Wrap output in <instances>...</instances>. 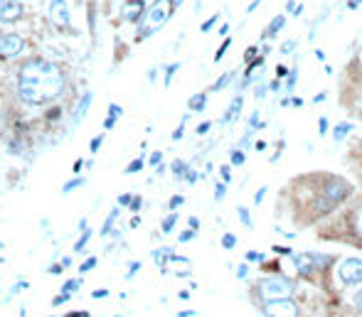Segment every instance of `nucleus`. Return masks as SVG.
Returning <instances> with one entry per match:
<instances>
[{
    "label": "nucleus",
    "mask_w": 362,
    "mask_h": 317,
    "mask_svg": "<svg viewBox=\"0 0 362 317\" xmlns=\"http://www.w3.org/2000/svg\"><path fill=\"white\" fill-rule=\"evenodd\" d=\"M67 89V79L62 69L54 62L42 60V57H33L17 71V96L22 103L30 106H40L60 98Z\"/></svg>",
    "instance_id": "obj_1"
},
{
    "label": "nucleus",
    "mask_w": 362,
    "mask_h": 317,
    "mask_svg": "<svg viewBox=\"0 0 362 317\" xmlns=\"http://www.w3.org/2000/svg\"><path fill=\"white\" fill-rule=\"evenodd\" d=\"M175 6L173 0H153V6L146 8L141 17V27H138V40H146L151 35H156L161 27L168 25V20L173 17Z\"/></svg>",
    "instance_id": "obj_2"
},
{
    "label": "nucleus",
    "mask_w": 362,
    "mask_h": 317,
    "mask_svg": "<svg viewBox=\"0 0 362 317\" xmlns=\"http://www.w3.org/2000/svg\"><path fill=\"white\" fill-rule=\"evenodd\" d=\"M296 291V283L286 275H269L259 280V295L264 300H279V298H291Z\"/></svg>",
    "instance_id": "obj_3"
},
{
    "label": "nucleus",
    "mask_w": 362,
    "mask_h": 317,
    "mask_svg": "<svg viewBox=\"0 0 362 317\" xmlns=\"http://www.w3.org/2000/svg\"><path fill=\"white\" fill-rule=\"evenodd\" d=\"M49 20L60 33H72V15L67 0H49Z\"/></svg>",
    "instance_id": "obj_4"
},
{
    "label": "nucleus",
    "mask_w": 362,
    "mask_h": 317,
    "mask_svg": "<svg viewBox=\"0 0 362 317\" xmlns=\"http://www.w3.org/2000/svg\"><path fill=\"white\" fill-rule=\"evenodd\" d=\"M266 317H298V305L293 298H279V300H264Z\"/></svg>",
    "instance_id": "obj_5"
},
{
    "label": "nucleus",
    "mask_w": 362,
    "mask_h": 317,
    "mask_svg": "<svg viewBox=\"0 0 362 317\" xmlns=\"http://www.w3.org/2000/svg\"><path fill=\"white\" fill-rule=\"evenodd\" d=\"M25 49V40L17 33H3L0 35V60H15L17 54Z\"/></svg>",
    "instance_id": "obj_6"
},
{
    "label": "nucleus",
    "mask_w": 362,
    "mask_h": 317,
    "mask_svg": "<svg viewBox=\"0 0 362 317\" xmlns=\"http://www.w3.org/2000/svg\"><path fill=\"white\" fill-rule=\"evenodd\" d=\"M340 280L345 285L362 283V261L360 258H345L340 264Z\"/></svg>",
    "instance_id": "obj_7"
},
{
    "label": "nucleus",
    "mask_w": 362,
    "mask_h": 317,
    "mask_svg": "<svg viewBox=\"0 0 362 317\" xmlns=\"http://www.w3.org/2000/svg\"><path fill=\"white\" fill-rule=\"evenodd\" d=\"M25 15V6L20 0H0V22L3 25H13V22H20Z\"/></svg>",
    "instance_id": "obj_8"
},
{
    "label": "nucleus",
    "mask_w": 362,
    "mask_h": 317,
    "mask_svg": "<svg viewBox=\"0 0 362 317\" xmlns=\"http://www.w3.org/2000/svg\"><path fill=\"white\" fill-rule=\"evenodd\" d=\"M350 194V185L345 182V180H338V178H330L328 182H325L323 187V197L330 199L333 205H338V202H343V199Z\"/></svg>",
    "instance_id": "obj_9"
},
{
    "label": "nucleus",
    "mask_w": 362,
    "mask_h": 317,
    "mask_svg": "<svg viewBox=\"0 0 362 317\" xmlns=\"http://www.w3.org/2000/svg\"><path fill=\"white\" fill-rule=\"evenodd\" d=\"M146 0H126L121 6V20L124 22H141L143 12H146Z\"/></svg>",
    "instance_id": "obj_10"
},
{
    "label": "nucleus",
    "mask_w": 362,
    "mask_h": 317,
    "mask_svg": "<svg viewBox=\"0 0 362 317\" xmlns=\"http://www.w3.org/2000/svg\"><path fill=\"white\" fill-rule=\"evenodd\" d=\"M296 268H298V273L303 275V278H313V271H315V253H298L296 258Z\"/></svg>",
    "instance_id": "obj_11"
},
{
    "label": "nucleus",
    "mask_w": 362,
    "mask_h": 317,
    "mask_svg": "<svg viewBox=\"0 0 362 317\" xmlns=\"http://www.w3.org/2000/svg\"><path fill=\"white\" fill-rule=\"evenodd\" d=\"M92 94H84V98L79 101V106H76V111H74V119H72V126H79V121L87 116V111H89V103H92Z\"/></svg>",
    "instance_id": "obj_12"
},
{
    "label": "nucleus",
    "mask_w": 362,
    "mask_h": 317,
    "mask_svg": "<svg viewBox=\"0 0 362 317\" xmlns=\"http://www.w3.org/2000/svg\"><path fill=\"white\" fill-rule=\"evenodd\" d=\"M121 106H116V103H111V106H108V116H106V121H104V128L106 130H111L114 128V123H116V119H121Z\"/></svg>",
    "instance_id": "obj_13"
},
{
    "label": "nucleus",
    "mask_w": 362,
    "mask_h": 317,
    "mask_svg": "<svg viewBox=\"0 0 362 317\" xmlns=\"http://www.w3.org/2000/svg\"><path fill=\"white\" fill-rule=\"evenodd\" d=\"M283 22H286V17L283 15H276L274 20H271V25L266 27V33H264V37H274V35H279L281 33V27H283Z\"/></svg>",
    "instance_id": "obj_14"
},
{
    "label": "nucleus",
    "mask_w": 362,
    "mask_h": 317,
    "mask_svg": "<svg viewBox=\"0 0 362 317\" xmlns=\"http://www.w3.org/2000/svg\"><path fill=\"white\" fill-rule=\"evenodd\" d=\"M205 103H207V94H195V96H190L188 106L190 111H205Z\"/></svg>",
    "instance_id": "obj_15"
},
{
    "label": "nucleus",
    "mask_w": 362,
    "mask_h": 317,
    "mask_svg": "<svg viewBox=\"0 0 362 317\" xmlns=\"http://www.w3.org/2000/svg\"><path fill=\"white\" fill-rule=\"evenodd\" d=\"M350 133H352V126L350 123H340V126H336V130H333V138H336L338 143H343V140H345Z\"/></svg>",
    "instance_id": "obj_16"
},
{
    "label": "nucleus",
    "mask_w": 362,
    "mask_h": 317,
    "mask_svg": "<svg viewBox=\"0 0 362 317\" xmlns=\"http://www.w3.org/2000/svg\"><path fill=\"white\" fill-rule=\"evenodd\" d=\"M242 96H237V98H234V101H232V108H229V111H227V116H224V121H237V116H239V113H242Z\"/></svg>",
    "instance_id": "obj_17"
},
{
    "label": "nucleus",
    "mask_w": 362,
    "mask_h": 317,
    "mask_svg": "<svg viewBox=\"0 0 362 317\" xmlns=\"http://www.w3.org/2000/svg\"><path fill=\"white\" fill-rule=\"evenodd\" d=\"M232 79H234V71H227V74H222L220 79L215 81V86H212V92H222V89H224L227 84H232Z\"/></svg>",
    "instance_id": "obj_18"
},
{
    "label": "nucleus",
    "mask_w": 362,
    "mask_h": 317,
    "mask_svg": "<svg viewBox=\"0 0 362 317\" xmlns=\"http://www.w3.org/2000/svg\"><path fill=\"white\" fill-rule=\"evenodd\" d=\"M237 214H239V219H242V224L247 226V229L254 226V221H252V214L247 212V207H237Z\"/></svg>",
    "instance_id": "obj_19"
},
{
    "label": "nucleus",
    "mask_w": 362,
    "mask_h": 317,
    "mask_svg": "<svg viewBox=\"0 0 362 317\" xmlns=\"http://www.w3.org/2000/svg\"><path fill=\"white\" fill-rule=\"evenodd\" d=\"M79 288H81V278H72V280H67V283H65L62 293H69V295H72V293L79 291Z\"/></svg>",
    "instance_id": "obj_20"
},
{
    "label": "nucleus",
    "mask_w": 362,
    "mask_h": 317,
    "mask_svg": "<svg viewBox=\"0 0 362 317\" xmlns=\"http://www.w3.org/2000/svg\"><path fill=\"white\" fill-rule=\"evenodd\" d=\"M185 172H188V162L175 160L173 162V175H175V178H185Z\"/></svg>",
    "instance_id": "obj_21"
},
{
    "label": "nucleus",
    "mask_w": 362,
    "mask_h": 317,
    "mask_svg": "<svg viewBox=\"0 0 362 317\" xmlns=\"http://www.w3.org/2000/svg\"><path fill=\"white\" fill-rule=\"evenodd\" d=\"M116 216H119V209H114V212H111V214H108L106 226H104V229H101V234H104V237H106V234L111 232V229H114V221H116Z\"/></svg>",
    "instance_id": "obj_22"
},
{
    "label": "nucleus",
    "mask_w": 362,
    "mask_h": 317,
    "mask_svg": "<svg viewBox=\"0 0 362 317\" xmlns=\"http://www.w3.org/2000/svg\"><path fill=\"white\" fill-rule=\"evenodd\" d=\"M175 221H178V214H170L168 219L163 221V234H170L175 229Z\"/></svg>",
    "instance_id": "obj_23"
},
{
    "label": "nucleus",
    "mask_w": 362,
    "mask_h": 317,
    "mask_svg": "<svg viewBox=\"0 0 362 317\" xmlns=\"http://www.w3.org/2000/svg\"><path fill=\"white\" fill-rule=\"evenodd\" d=\"M143 165H146V160H143V157H138V160H133L129 167H126V175H133V172L143 170Z\"/></svg>",
    "instance_id": "obj_24"
},
{
    "label": "nucleus",
    "mask_w": 362,
    "mask_h": 317,
    "mask_svg": "<svg viewBox=\"0 0 362 317\" xmlns=\"http://www.w3.org/2000/svg\"><path fill=\"white\" fill-rule=\"evenodd\" d=\"M81 185H84V178H76V180H72V182H67L65 187H62V194H69L72 189L81 187Z\"/></svg>",
    "instance_id": "obj_25"
},
{
    "label": "nucleus",
    "mask_w": 362,
    "mask_h": 317,
    "mask_svg": "<svg viewBox=\"0 0 362 317\" xmlns=\"http://www.w3.org/2000/svg\"><path fill=\"white\" fill-rule=\"evenodd\" d=\"M89 239H92V232H89V229H84V237L79 239V241L74 243V251H81V248H87V241Z\"/></svg>",
    "instance_id": "obj_26"
},
{
    "label": "nucleus",
    "mask_w": 362,
    "mask_h": 317,
    "mask_svg": "<svg viewBox=\"0 0 362 317\" xmlns=\"http://www.w3.org/2000/svg\"><path fill=\"white\" fill-rule=\"evenodd\" d=\"M229 47H232V37H229V40H224V42H222V47L217 49V54H215V62H220L222 57H224V52H227Z\"/></svg>",
    "instance_id": "obj_27"
},
{
    "label": "nucleus",
    "mask_w": 362,
    "mask_h": 317,
    "mask_svg": "<svg viewBox=\"0 0 362 317\" xmlns=\"http://www.w3.org/2000/svg\"><path fill=\"white\" fill-rule=\"evenodd\" d=\"M222 246H224V248H234V246H237V237H234V234H224V237H222Z\"/></svg>",
    "instance_id": "obj_28"
},
{
    "label": "nucleus",
    "mask_w": 362,
    "mask_h": 317,
    "mask_svg": "<svg viewBox=\"0 0 362 317\" xmlns=\"http://www.w3.org/2000/svg\"><path fill=\"white\" fill-rule=\"evenodd\" d=\"M94 268H97V258H87V261L79 266V273H87V271H94Z\"/></svg>",
    "instance_id": "obj_29"
},
{
    "label": "nucleus",
    "mask_w": 362,
    "mask_h": 317,
    "mask_svg": "<svg viewBox=\"0 0 362 317\" xmlns=\"http://www.w3.org/2000/svg\"><path fill=\"white\" fill-rule=\"evenodd\" d=\"M217 20H220V15H212L210 20H205V22H202V27H200V30H202V33H210L212 27L217 25Z\"/></svg>",
    "instance_id": "obj_30"
},
{
    "label": "nucleus",
    "mask_w": 362,
    "mask_h": 317,
    "mask_svg": "<svg viewBox=\"0 0 362 317\" xmlns=\"http://www.w3.org/2000/svg\"><path fill=\"white\" fill-rule=\"evenodd\" d=\"M178 69H180V65H170L168 69H165V86H170V81H173V76Z\"/></svg>",
    "instance_id": "obj_31"
},
{
    "label": "nucleus",
    "mask_w": 362,
    "mask_h": 317,
    "mask_svg": "<svg viewBox=\"0 0 362 317\" xmlns=\"http://www.w3.org/2000/svg\"><path fill=\"white\" fill-rule=\"evenodd\" d=\"M296 79H298V71L291 69V74H288V79H286V92H293V86H296Z\"/></svg>",
    "instance_id": "obj_32"
},
{
    "label": "nucleus",
    "mask_w": 362,
    "mask_h": 317,
    "mask_svg": "<svg viewBox=\"0 0 362 317\" xmlns=\"http://www.w3.org/2000/svg\"><path fill=\"white\" fill-rule=\"evenodd\" d=\"M224 192H227V185L220 182V185L215 187V199H217V202H220V199H224Z\"/></svg>",
    "instance_id": "obj_33"
},
{
    "label": "nucleus",
    "mask_w": 362,
    "mask_h": 317,
    "mask_svg": "<svg viewBox=\"0 0 362 317\" xmlns=\"http://www.w3.org/2000/svg\"><path fill=\"white\" fill-rule=\"evenodd\" d=\"M232 165H244V153L242 151H232Z\"/></svg>",
    "instance_id": "obj_34"
},
{
    "label": "nucleus",
    "mask_w": 362,
    "mask_h": 317,
    "mask_svg": "<svg viewBox=\"0 0 362 317\" xmlns=\"http://www.w3.org/2000/svg\"><path fill=\"white\" fill-rule=\"evenodd\" d=\"M183 202H185V197H180V194H175V197L170 199V205H168V207H170V209L175 212V209H178L180 205H183Z\"/></svg>",
    "instance_id": "obj_35"
},
{
    "label": "nucleus",
    "mask_w": 362,
    "mask_h": 317,
    "mask_svg": "<svg viewBox=\"0 0 362 317\" xmlns=\"http://www.w3.org/2000/svg\"><path fill=\"white\" fill-rule=\"evenodd\" d=\"M247 261H264V253H259V251H247Z\"/></svg>",
    "instance_id": "obj_36"
},
{
    "label": "nucleus",
    "mask_w": 362,
    "mask_h": 317,
    "mask_svg": "<svg viewBox=\"0 0 362 317\" xmlns=\"http://www.w3.org/2000/svg\"><path fill=\"white\" fill-rule=\"evenodd\" d=\"M185 123H188V116H185V119H183V123H180V128L173 133V140H180V138H183V133H185Z\"/></svg>",
    "instance_id": "obj_37"
},
{
    "label": "nucleus",
    "mask_w": 362,
    "mask_h": 317,
    "mask_svg": "<svg viewBox=\"0 0 362 317\" xmlns=\"http://www.w3.org/2000/svg\"><path fill=\"white\" fill-rule=\"evenodd\" d=\"M222 180H224V182H232V170H229V167L227 165H224V167H222Z\"/></svg>",
    "instance_id": "obj_38"
},
{
    "label": "nucleus",
    "mask_w": 362,
    "mask_h": 317,
    "mask_svg": "<svg viewBox=\"0 0 362 317\" xmlns=\"http://www.w3.org/2000/svg\"><path fill=\"white\" fill-rule=\"evenodd\" d=\"M318 133H320V135H325V133H328V119H325V116L318 121Z\"/></svg>",
    "instance_id": "obj_39"
},
{
    "label": "nucleus",
    "mask_w": 362,
    "mask_h": 317,
    "mask_svg": "<svg viewBox=\"0 0 362 317\" xmlns=\"http://www.w3.org/2000/svg\"><path fill=\"white\" fill-rule=\"evenodd\" d=\"M69 293H62V295H57V298H54V300H52V305H62V302H67V300H69Z\"/></svg>",
    "instance_id": "obj_40"
},
{
    "label": "nucleus",
    "mask_w": 362,
    "mask_h": 317,
    "mask_svg": "<svg viewBox=\"0 0 362 317\" xmlns=\"http://www.w3.org/2000/svg\"><path fill=\"white\" fill-rule=\"evenodd\" d=\"M101 143H104V135H97V138L92 140V153H97L99 148H101Z\"/></svg>",
    "instance_id": "obj_41"
},
{
    "label": "nucleus",
    "mask_w": 362,
    "mask_h": 317,
    "mask_svg": "<svg viewBox=\"0 0 362 317\" xmlns=\"http://www.w3.org/2000/svg\"><path fill=\"white\" fill-rule=\"evenodd\" d=\"M190 239H195V232H192V229H190V232H183V234H180V243L190 241Z\"/></svg>",
    "instance_id": "obj_42"
},
{
    "label": "nucleus",
    "mask_w": 362,
    "mask_h": 317,
    "mask_svg": "<svg viewBox=\"0 0 362 317\" xmlns=\"http://www.w3.org/2000/svg\"><path fill=\"white\" fill-rule=\"evenodd\" d=\"M210 128H212V123H207V121H205V123H200V126H197V135H205Z\"/></svg>",
    "instance_id": "obj_43"
},
{
    "label": "nucleus",
    "mask_w": 362,
    "mask_h": 317,
    "mask_svg": "<svg viewBox=\"0 0 362 317\" xmlns=\"http://www.w3.org/2000/svg\"><path fill=\"white\" fill-rule=\"evenodd\" d=\"M254 57H256V47H249L247 52H244V60H247V62L254 60Z\"/></svg>",
    "instance_id": "obj_44"
},
{
    "label": "nucleus",
    "mask_w": 362,
    "mask_h": 317,
    "mask_svg": "<svg viewBox=\"0 0 362 317\" xmlns=\"http://www.w3.org/2000/svg\"><path fill=\"white\" fill-rule=\"evenodd\" d=\"M190 229H192V232H197V229H200V221H197V216H190Z\"/></svg>",
    "instance_id": "obj_45"
},
{
    "label": "nucleus",
    "mask_w": 362,
    "mask_h": 317,
    "mask_svg": "<svg viewBox=\"0 0 362 317\" xmlns=\"http://www.w3.org/2000/svg\"><path fill=\"white\" fill-rule=\"evenodd\" d=\"M293 47H296V42H293V40H288V42L281 47V52H283V54H288V52H293Z\"/></svg>",
    "instance_id": "obj_46"
},
{
    "label": "nucleus",
    "mask_w": 362,
    "mask_h": 317,
    "mask_svg": "<svg viewBox=\"0 0 362 317\" xmlns=\"http://www.w3.org/2000/svg\"><path fill=\"white\" fill-rule=\"evenodd\" d=\"M131 199H133V194H121V197H119V205L126 207V205L131 202Z\"/></svg>",
    "instance_id": "obj_47"
},
{
    "label": "nucleus",
    "mask_w": 362,
    "mask_h": 317,
    "mask_svg": "<svg viewBox=\"0 0 362 317\" xmlns=\"http://www.w3.org/2000/svg\"><path fill=\"white\" fill-rule=\"evenodd\" d=\"M163 160V153H153V155H151V160H148V162H151V165H156L158 167V162H161Z\"/></svg>",
    "instance_id": "obj_48"
},
{
    "label": "nucleus",
    "mask_w": 362,
    "mask_h": 317,
    "mask_svg": "<svg viewBox=\"0 0 362 317\" xmlns=\"http://www.w3.org/2000/svg\"><path fill=\"white\" fill-rule=\"evenodd\" d=\"M266 189H269V187H261V189H259V192H256V197H254V202H256V205H261V199H264Z\"/></svg>",
    "instance_id": "obj_49"
},
{
    "label": "nucleus",
    "mask_w": 362,
    "mask_h": 317,
    "mask_svg": "<svg viewBox=\"0 0 362 317\" xmlns=\"http://www.w3.org/2000/svg\"><path fill=\"white\" fill-rule=\"evenodd\" d=\"M237 275H239V278H247V275H249V268H247V266H239V268H237Z\"/></svg>",
    "instance_id": "obj_50"
},
{
    "label": "nucleus",
    "mask_w": 362,
    "mask_h": 317,
    "mask_svg": "<svg viewBox=\"0 0 362 317\" xmlns=\"http://www.w3.org/2000/svg\"><path fill=\"white\" fill-rule=\"evenodd\" d=\"M138 268H141V264H135V261H133V266L129 268V275H126V278H133V273H135Z\"/></svg>",
    "instance_id": "obj_51"
},
{
    "label": "nucleus",
    "mask_w": 362,
    "mask_h": 317,
    "mask_svg": "<svg viewBox=\"0 0 362 317\" xmlns=\"http://www.w3.org/2000/svg\"><path fill=\"white\" fill-rule=\"evenodd\" d=\"M92 295H94V298H106V295H108V291H104V288H99V291H94Z\"/></svg>",
    "instance_id": "obj_52"
},
{
    "label": "nucleus",
    "mask_w": 362,
    "mask_h": 317,
    "mask_svg": "<svg viewBox=\"0 0 362 317\" xmlns=\"http://www.w3.org/2000/svg\"><path fill=\"white\" fill-rule=\"evenodd\" d=\"M274 251L276 253H288V256H291V248H286V246H274Z\"/></svg>",
    "instance_id": "obj_53"
},
{
    "label": "nucleus",
    "mask_w": 362,
    "mask_h": 317,
    "mask_svg": "<svg viewBox=\"0 0 362 317\" xmlns=\"http://www.w3.org/2000/svg\"><path fill=\"white\" fill-rule=\"evenodd\" d=\"M259 3H261V0H254V3H252V6L247 8V12H254L256 8H259Z\"/></svg>",
    "instance_id": "obj_54"
},
{
    "label": "nucleus",
    "mask_w": 362,
    "mask_h": 317,
    "mask_svg": "<svg viewBox=\"0 0 362 317\" xmlns=\"http://www.w3.org/2000/svg\"><path fill=\"white\" fill-rule=\"evenodd\" d=\"M276 74H279V76H286V74H288V69L281 65V67H279V69H276Z\"/></svg>",
    "instance_id": "obj_55"
},
{
    "label": "nucleus",
    "mask_w": 362,
    "mask_h": 317,
    "mask_svg": "<svg viewBox=\"0 0 362 317\" xmlns=\"http://www.w3.org/2000/svg\"><path fill=\"white\" fill-rule=\"evenodd\" d=\"M360 3H362V0H350V3H347V8H352V10H355V8L360 6Z\"/></svg>",
    "instance_id": "obj_56"
},
{
    "label": "nucleus",
    "mask_w": 362,
    "mask_h": 317,
    "mask_svg": "<svg viewBox=\"0 0 362 317\" xmlns=\"http://www.w3.org/2000/svg\"><path fill=\"white\" fill-rule=\"evenodd\" d=\"M67 317H89V312H72V315H67Z\"/></svg>",
    "instance_id": "obj_57"
},
{
    "label": "nucleus",
    "mask_w": 362,
    "mask_h": 317,
    "mask_svg": "<svg viewBox=\"0 0 362 317\" xmlns=\"http://www.w3.org/2000/svg\"><path fill=\"white\" fill-rule=\"evenodd\" d=\"M178 317H195V312L192 310H185V312H180Z\"/></svg>",
    "instance_id": "obj_58"
},
{
    "label": "nucleus",
    "mask_w": 362,
    "mask_h": 317,
    "mask_svg": "<svg viewBox=\"0 0 362 317\" xmlns=\"http://www.w3.org/2000/svg\"><path fill=\"white\" fill-rule=\"evenodd\" d=\"M357 307H360V312H362V293L357 295Z\"/></svg>",
    "instance_id": "obj_59"
},
{
    "label": "nucleus",
    "mask_w": 362,
    "mask_h": 317,
    "mask_svg": "<svg viewBox=\"0 0 362 317\" xmlns=\"http://www.w3.org/2000/svg\"><path fill=\"white\" fill-rule=\"evenodd\" d=\"M180 3H183V0H173V6H175V8H178V6H180Z\"/></svg>",
    "instance_id": "obj_60"
},
{
    "label": "nucleus",
    "mask_w": 362,
    "mask_h": 317,
    "mask_svg": "<svg viewBox=\"0 0 362 317\" xmlns=\"http://www.w3.org/2000/svg\"><path fill=\"white\" fill-rule=\"evenodd\" d=\"M20 317H27V312H25V307H22V310H20Z\"/></svg>",
    "instance_id": "obj_61"
},
{
    "label": "nucleus",
    "mask_w": 362,
    "mask_h": 317,
    "mask_svg": "<svg viewBox=\"0 0 362 317\" xmlns=\"http://www.w3.org/2000/svg\"><path fill=\"white\" fill-rule=\"evenodd\" d=\"M0 246H3V243H0Z\"/></svg>",
    "instance_id": "obj_62"
}]
</instances>
